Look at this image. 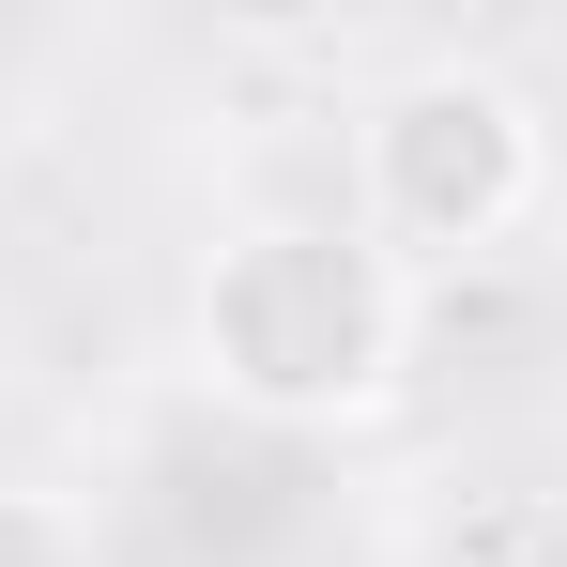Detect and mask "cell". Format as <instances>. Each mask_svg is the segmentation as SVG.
Returning a JSON list of instances; mask_svg holds the SVG:
<instances>
[{"instance_id":"obj_1","label":"cell","mask_w":567,"mask_h":567,"mask_svg":"<svg viewBox=\"0 0 567 567\" xmlns=\"http://www.w3.org/2000/svg\"><path fill=\"white\" fill-rule=\"evenodd\" d=\"M414 277L353 215H246L185 277V383L261 430H369L414 383Z\"/></svg>"},{"instance_id":"obj_2","label":"cell","mask_w":567,"mask_h":567,"mask_svg":"<svg viewBox=\"0 0 567 567\" xmlns=\"http://www.w3.org/2000/svg\"><path fill=\"white\" fill-rule=\"evenodd\" d=\"M553 199V107L522 93L506 62H399L353 107V230L383 261H475Z\"/></svg>"},{"instance_id":"obj_3","label":"cell","mask_w":567,"mask_h":567,"mask_svg":"<svg viewBox=\"0 0 567 567\" xmlns=\"http://www.w3.org/2000/svg\"><path fill=\"white\" fill-rule=\"evenodd\" d=\"M0 567H93V522L31 475H0Z\"/></svg>"}]
</instances>
